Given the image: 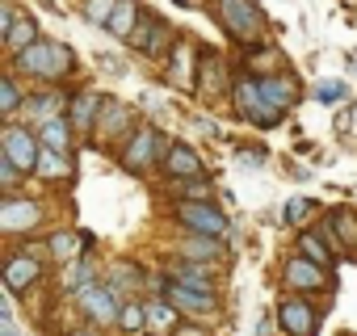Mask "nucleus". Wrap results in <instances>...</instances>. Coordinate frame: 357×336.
Instances as JSON below:
<instances>
[{
    "mask_svg": "<svg viewBox=\"0 0 357 336\" xmlns=\"http://www.w3.org/2000/svg\"><path fill=\"white\" fill-rule=\"evenodd\" d=\"M13 68L17 72H30L38 80H59V76H72L76 72V55H72V47H63L55 38H38L30 51L13 55Z\"/></svg>",
    "mask_w": 357,
    "mask_h": 336,
    "instance_id": "obj_1",
    "label": "nucleus"
},
{
    "mask_svg": "<svg viewBox=\"0 0 357 336\" xmlns=\"http://www.w3.org/2000/svg\"><path fill=\"white\" fill-rule=\"evenodd\" d=\"M219 26H223L236 43H244L248 51L261 47L265 22H261V9L252 5V0H219Z\"/></svg>",
    "mask_w": 357,
    "mask_h": 336,
    "instance_id": "obj_2",
    "label": "nucleus"
},
{
    "mask_svg": "<svg viewBox=\"0 0 357 336\" xmlns=\"http://www.w3.org/2000/svg\"><path fill=\"white\" fill-rule=\"evenodd\" d=\"M231 97H236V109H240L252 126H278V122H282V114L261 97V80H257V76H240V80L231 84Z\"/></svg>",
    "mask_w": 357,
    "mask_h": 336,
    "instance_id": "obj_3",
    "label": "nucleus"
},
{
    "mask_svg": "<svg viewBox=\"0 0 357 336\" xmlns=\"http://www.w3.org/2000/svg\"><path fill=\"white\" fill-rule=\"evenodd\" d=\"M76 298H80V311H84L93 323H101V328L122 319V303H118V290H114V286H101V282H93V286L76 290Z\"/></svg>",
    "mask_w": 357,
    "mask_h": 336,
    "instance_id": "obj_4",
    "label": "nucleus"
},
{
    "mask_svg": "<svg viewBox=\"0 0 357 336\" xmlns=\"http://www.w3.org/2000/svg\"><path fill=\"white\" fill-rule=\"evenodd\" d=\"M278 323H282L286 336H315L319 332V307L307 303V298H298V294H290L278 307Z\"/></svg>",
    "mask_w": 357,
    "mask_h": 336,
    "instance_id": "obj_5",
    "label": "nucleus"
},
{
    "mask_svg": "<svg viewBox=\"0 0 357 336\" xmlns=\"http://www.w3.org/2000/svg\"><path fill=\"white\" fill-rule=\"evenodd\" d=\"M176 219H181L194 236H211V240L227 236V215L215 211L211 202H181L176 206Z\"/></svg>",
    "mask_w": 357,
    "mask_h": 336,
    "instance_id": "obj_6",
    "label": "nucleus"
},
{
    "mask_svg": "<svg viewBox=\"0 0 357 336\" xmlns=\"http://www.w3.org/2000/svg\"><path fill=\"white\" fill-rule=\"evenodd\" d=\"M130 47H139L147 55H172V26L160 22V17H151V13H143L139 30L130 34Z\"/></svg>",
    "mask_w": 357,
    "mask_h": 336,
    "instance_id": "obj_7",
    "label": "nucleus"
},
{
    "mask_svg": "<svg viewBox=\"0 0 357 336\" xmlns=\"http://www.w3.org/2000/svg\"><path fill=\"white\" fill-rule=\"evenodd\" d=\"M5 155L22 168V173H38L43 147H38V139H34L26 126H9V130H5Z\"/></svg>",
    "mask_w": 357,
    "mask_h": 336,
    "instance_id": "obj_8",
    "label": "nucleus"
},
{
    "mask_svg": "<svg viewBox=\"0 0 357 336\" xmlns=\"http://www.w3.org/2000/svg\"><path fill=\"white\" fill-rule=\"evenodd\" d=\"M160 151H168L164 143H160V135L155 130H135L130 135V143H126V151H122V164L130 168V173H147V168L155 164V155Z\"/></svg>",
    "mask_w": 357,
    "mask_h": 336,
    "instance_id": "obj_9",
    "label": "nucleus"
},
{
    "mask_svg": "<svg viewBox=\"0 0 357 336\" xmlns=\"http://www.w3.org/2000/svg\"><path fill=\"white\" fill-rule=\"evenodd\" d=\"M282 277H286V286L290 290H328L332 282H328V273H324V265H315V261H307V257H290L286 261V269H282Z\"/></svg>",
    "mask_w": 357,
    "mask_h": 336,
    "instance_id": "obj_10",
    "label": "nucleus"
},
{
    "mask_svg": "<svg viewBox=\"0 0 357 336\" xmlns=\"http://www.w3.org/2000/svg\"><path fill=\"white\" fill-rule=\"evenodd\" d=\"M257 80H261V97H265L278 114H286V109L298 101V84H294V76L273 72V76H257Z\"/></svg>",
    "mask_w": 357,
    "mask_h": 336,
    "instance_id": "obj_11",
    "label": "nucleus"
},
{
    "mask_svg": "<svg viewBox=\"0 0 357 336\" xmlns=\"http://www.w3.org/2000/svg\"><path fill=\"white\" fill-rule=\"evenodd\" d=\"M164 168H168V177H181V181L202 177V160H198V151L185 147V143H168V151H164Z\"/></svg>",
    "mask_w": 357,
    "mask_h": 336,
    "instance_id": "obj_12",
    "label": "nucleus"
},
{
    "mask_svg": "<svg viewBox=\"0 0 357 336\" xmlns=\"http://www.w3.org/2000/svg\"><path fill=\"white\" fill-rule=\"evenodd\" d=\"M38 273H43L38 257H34V252H22V257H13V261L5 265V286H9L13 294H22V290H30V286L38 282Z\"/></svg>",
    "mask_w": 357,
    "mask_h": 336,
    "instance_id": "obj_13",
    "label": "nucleus"
},
{
    "mask_svg": "<svg viewBox=\"0 0 357 336\" xmlns=\"http://www.w3.org/2000/svg\"><path fill=\"white\" fill-rule=\"evenodd\" d=\"M97 135H105V139H122V135H135V130H130V109L105 97V101H101V114H97Z\"/></svg>",
    "mask_w": 357,
    "mask_h": 336,
    "instance_id": "obj_14",
    "label": "nucleus"
},
{
    "mask_svg": "<svg viewBox=\"0 0 357 336\" xmlns=\"http://www.w3.org/2000/svg\"><path fill=\"white\" fill-rule=\"evenodd\" d=\"M38 223V206L26 202V198H9L5 206H0V227L5 231H26Z\"/></svg>",
    "mask_w": 357,
    "mask_h": 336,
    "instance_id": "obj_15",
    "label": "nucleus"
},
{
    "mask_svg": "<svg viewBox=\"0 0 357 336\" xmlns=\"http://www.w3.org/2000/svg\"><path fill=\"white\" fill-rule=\"evenodd\" d=\"M72 130H76V126H72V118H63V114H59V118H51L47 126H38V143H43V147H51V151L72 155Z\"/></svg>",
    "mask_w": 357,
    "mask_h": 336,
    "instance_id": "obj_16",
    "label": "nucleus"
},
{
    "mask_svg": "<svg viewBox=\"0 0 357 336\" xmlns=\"http://www.w3.org/2000/svg\"><path fill=\"white\" fill-rule=\"evenodd\" d=\"M168 303L172 307H181V311H215L219 307V298L215 294H206V290H190V286H168Z\"/></svg>",
    "mask_w": 357,
    "mask_h": 336,
    "instance_id": "obj_17",
    "label": "nucleus"
},
{
    "mask_svg": "<svg viewBox=\"0 0 357 336\" xmlns=\"http://www.w3.org/2000/svg\"><path fill=\"white\" fill-rule=\"evenodd\" d=\"M63 93H55V89H47V93H38V97H30V105H26V114H30V122H38V126H47L51 118H59V109H63Z\"/></svg>",
    "mask_w": 357,
    "mask_h": 336,
    "instance_id": "obj_18",
    "label": "nucleus"
},
{
    "mask_svg": "<svg viewBox=\"0 0 357 336\" xmlns=\"http://www.w3.org/2000/svg\"><path fill=\"white\" fill-rule=\"evenodd\" d=\"M147 332H151V336H168V332H176V307H172L168 298L147 303Z\"/></svg>",
    "mask_w": 357,
    "mask_h": 336,
    "instance_id": "obj_19",
    "label": "nucleus"
},
{
    "mask_svg": "<svg viewBox=\"0 0 357 336\" xmlns=\"http://www.w3.org/2000/svg\"><path fill=\"white\" fill-rule=\"evenodd\" d=\"M139 17H143V9L135 5V0H122V5H118V13H114V22L105 26L114 38H122V43H130V34L139 30Z\"/></svg>",
    "mask_w": 357,
    "mask_h": 336,
    "instance_id": "obj_20",
    "label": "nucleus"
},
{
    "mask_svg": "<svg viewBox=\"0 0 357 336\" xmlns=\"http://www.w3.org/2000/svg\"><path fill=\"white\" fill-rule=\"evenodd\" d=\"M176 286H190V290H206V294H215V277H211L198 261H181V265H176Z\"/></svg>",
    "mask_w": 357,
    "mask_h": 336,
    "instance_id": "obj_21",
    "label": "nucleus"
},
{
    "mask_svg": "<svg viewBox=\"0 0 357 336\" xmlns=\"http://www.w3.org/2000/svg\"><path fill=\"white\" fill-rule=\"evenodd\" d=\"M5 43H9V51H13V55H22V51H30V47L38 43V26H34L30 17H17V22H13V30L5 34Z\"/></svg>",
    "mask_w": 357,
    "mask_h": 336,
    "instance_id": "obj_22",
    "label": "nucleus"
},
{
    "mask_svg": "<svg viewBox=\"0 0 357 336\" xmlns=\"http://www.w3.org/2000/svg\"><path fill=\"white\" fill-rule=\"evenodd\" d=\"M101 101L105 97H93V93H80L76 101H72V126H97V114H101Z\"/></svg>",
    "mask_w": 357,
    "mask_h": 336,
    "instance_id": "obj_23",
    "label": "nucleus"
},
{
    "mask_svg": "<svg viewBox=\"0 0 357 336\" xmlns=\"http://www.w3.org/2000/svg\"><path fill=\"white\" fill-rule=\"evenodd\" d=\"M324 240H328L324 231H303V236H298V248H303V257H307V261H315V265H324V269H328V265H332V248H328Z\"/></svg>",
    "mask_w": 357,
    "mask_h": 336,
    "instance_id": "obj_24",
    "label": "nucleus"
},
{
    "mask_svg": "<svg viewBox=\"0 0 357 336\" xmlns=\"http://www.w3.org/2000/svg\"><path fill=\"white\" fill-rule=\"evenodd\" d=\"M122 332H147V303H122V319H118Z\"/></svg>",
    "mask_w": 357,
    "mask_h": 336,
    "instance_id": "obj_25",
    "label": "nucleus"
},
{
    "mask_svg": "<svg viewBox=\"0 0 357 336\" xmlns=\"http://www.w3.org/2000/svg\"><path fill=\"white\" fill-rule=\"evenodd\" d=\"M118 5H122V0H84V17L93 26H109L114 13H118Z\"/></svg>",
    "mask_w": 357,
    "mask_h": 336,
    "instance_id": "obj_26",
    "label": "nucleus"
},
{
    "mask_svg": "<svg viewBox=\"0 0 357 336\" xmlns=\"http://www.w3.org/2000/svg\"><path fill=\"white\" fill-rule=\"evenodd\" d=\"M72 168V155H63V151H51V147H43V160H38V173L43 177H63Z\"/></svg>",
    "mask_w": 357,
    "mask_h": 336,
    "instance_id": "obj_27",
    "label": "nucleus"
},
{
    "mask_svg": "<svg viewBox=\"0 0 357 336\" xmlns=\"http://www.w3.org/2000/svg\"><path fill=\"white\" fill-rule=\"evenodd\" d=\"M315 101H319V105H340V101H349V84H344V80H319V84H315Z\"/></svg>",
    "mask_w": 357,
    "mask_h": 336,
    "instance_id": "obj_28",
    "label": "nucleus"
},
{
    "mask_svg": "<svg viewBox=\"0 0 357 336\" xmlns=\"http://www.w3.org/2000/svg\"><path fill=\"white\" fill-rule=\"evenodd\" d=\"M84 244H89L84 236H68V231H59V236L51 240V252H55L59 261H72V257H76V252H80Z\"/></svg>",
    "mask_w": 357,
    "mask_h": 336,
    "instance_id": "obj_29",
    "label": "nucleus"
},
{
    "mask_svg": "<svg viewBox=\"0 0 357 336\" xmlns=\"http://www.w3.org/2000/svg\"><path fill=\"white\" fill-rule=\"evenodd\" d=\"M328 227H332V231H340V240H344L349 248H357V219H353V211H336Z\"/></svg>",
    "mask_w": 357,
    "mask_h": 336,
    "instance_id": "obj_30",
    "label": "nucleus"
},
{
    "mask_svg": "<svg viewBox=\"0 0 357 336\" xmlns=\"http://www.w3.org/2000/svg\"><path fill=\"white\" fill-rule=\"evenodd\" d=\"M63 282H68L72 290L93 286V265H89V261H72V265H68V273H63Z\"/></svg>",
    "mask_w": 357,
    "mask_h": 336,
    "instance_id": "obj_31",
    "label": "nucleus"
},
{
    "mask_svg": "<svg viewBox=\"0 0 357 336\" xmlns=\"http://www.w3.org/2000/svg\"><path fill=\"white\" fill-rule=\"evenodd\" d=\"M172 76H176V84H185V89H194V76H190V47H172Z\"/></svg>",
    "mask_w": 357,
    "mask_h": 336,
    "instance_id": "obj_32",
    "label": "nucleus"
},
{
    "mask_svg": "<svg viewBox=\"0 0 357 336\" xmlns=\"http://www.w3.org/2000/svg\"><path fill=\"white\" fill-rule=\"evenodd\" d=\"M0 109H5V114H17L22 109V93H17V80L13 76L0 80Z\"/></svg>",
    "mask_w": 357,
    "mask_h": 336,
    "instance_id": "obj_33",
    "label": "nucleus"
},
{
    "mask_svg": "<svg viewBox=\"0 0 357 336\" xmlns=\"http://www.w3.org/2000/svg\"><path fill=\"white\" fill-rule=\"evenodd\" d=\"M311 211H315V198H290V202H286V223H290V227H298Z\"/></svg>",
    "mask_w": 357,
    "mask_h": 336,
    "instance_id": "obj_34",
    "label": "nucleus"
},
{
    "mask_svg": "<svg viewBox=\"0 0 357 336\" xmlns=\"http://www.w3.org/2000/svg\"><path fill=\"white\" fill-rule=\"evenodd\" d=\"M181 252H185V257H219V240H211V236H202V240L190 236Z\"/></svg>",
    "mask_w": 357,
    "mask_h": 336,
    "instance_id": "obj_35",
    "label": "nucleus"
},
{
    "mask_svg": "<svg viewBox=\"0 0 357 336\" xmlns=\"http://www.w3.org/2000/svg\"><path fill=\"white\" fill-rule=\"evenodd\" d=\"M0 181H5V190H13V185L22 181V168H17V164H13L9 155H5V160H0Z\"/></svg>",
    "mask_w": 357,
    "mask_h": 336,
    "instance_id": "obj_36",
    "label": "nucleus"
},
{
    "mask_svg": "<svg viewBox=\"0 0 357 336\" xmlns=\"http://www.w3.org/2000/svg\"><path fill=\"white\" fill-rule=\"evenodd\" d=\"M0 336H17V323H13V307L0 303Z\"/></svg>",
    "mask_w": 357,
    "mask_h": 336,
    "instance_id": "obj_37",
    "label": "nucleus"
},
{
    "mask_svg": "<svg viewBox=\"0 0 357 336\" xmlns=\"http://www.w3.org/2000/svg\"><path fill=\"white\" fill-rule=\"evenodd\" d=\"M236 164H244V168H261V164H265V151L244 147V151H236Z\"/></svg>",
    "mask_w": 357,
    "mask_h": 336,
    "instance_id": "obj_38",
    "label": "nucleus"
},
{
    "mask_svg": "<svg viewBox=\"0 0 357 336\" xmlns=\"http://www.w3.org/2000/svg\"><path fill=\"white\" fill-rule=\"evenodd\" d=\"M122 286H139V269H130V265H118V273H114Z\"/></svg>",
    "mask_w": 357,
    "mask_h": 336,
    "instance_id": "obj_39",
    "label": "nucleus"
},
{
    "mask_svg": "<svg viewBox=\"0 0 357 336\" xmlns=\"http://www.w3.org/2000/svg\"><path fill=\"white\" fill-rule=\"evenodd\" d=\"M181 194H194V198H198V194H206V181H198V177H190V181L181 185Z\"/></svg>",
    "mask_w": 357,
    "mask_h": 336,
    "instance_id": "obj_40",
    "label": "nucleus"
},
{
    "mask_svg": "<svg viewBox=\"0 0 357 336\" xmlns=\"http://www.w3.org/2000/svg\"><path fill=\"white\" fill-rule=\"evenodd\" d=\"M172 336H206V332H202V328H176Z\"/></svg>",
    "mask_w": 357,
    "mask_h": 336,
    "instance_id": "obj_41",
    "label": "nucleus"
},
{
    "mask_svg": "<svg viewBox=\"0 0 357 336\" xmlns=\"http://www.w3.org/2000/svg\"><path fill=\"white\" fill-rule=\"evenodd\" d=\"M257 336H269V315H261V319H257Z\"/></svg>",
    "mask_w": 357,
    "mask_h": 336,
    "instance_id": "obj_42",
    "label": "nucleus"
},
{
    "mask_svg": "<svg viewBox=\"0 0 357 336\" xmlns=\"http://www.w3.org/2000/svg\"><path fill=\"white\" fill-rule=\"evenodd\" d=\"M181 5H190V9H198V5H206V0H181Z\"/></svg>",
    "mask_w": 357,
    "mask_h": 336,
    "instance_id": "obj_43",
    "label": "nucleus"
},
{
    "mask_svg": "<svg viewBox=\"0 0 357 336\" xmlns=\"http://www.w3.org/2000/svg\"><path fill=\"white\" fill-rule=\"evenodd\" d=\"M68 336H97V332H68Z\"/></svg>",
    "mask_w": 357,
    "mask_h": 336,
    "instance_id": "obj_44",
    "label": "nucleus"
},
{
    "mask_svg": "<svg viewBox=\"0 0 357 336\" xmlns=\"http://www.w3.org/2000/svg\"><path fill=\"white\" fill-rule=\"evenodd\" d=\"M340 336H357V332H340Z\"/></svg>",
    "mask_w": 357,
    "mask_h": 336,
    "instance_id": "obj_45",
    "label": "nucleus"
}]
</instances>
